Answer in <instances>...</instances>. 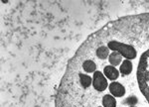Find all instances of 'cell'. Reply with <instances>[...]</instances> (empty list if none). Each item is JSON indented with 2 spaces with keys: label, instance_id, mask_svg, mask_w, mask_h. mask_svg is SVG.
<instances>
[{
  "label": "cell",
  "instance_id": "cell-1",
  "mask_svg": "<svg viewBox=\"0 0 149 107\" xmlns=\"http://www.w3.org/2000/svg\"><path fill=\"white\" fill-rule=\"evenodd\" d=\"M129 107H137V106H129Z\"/></svg>",
  "mask_w": 149,
  "mask_h": 107
}]
</instances>
